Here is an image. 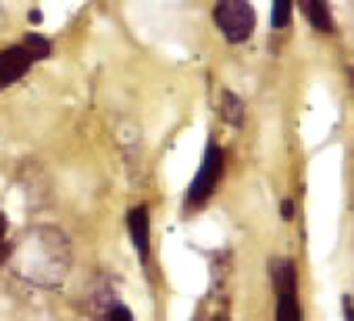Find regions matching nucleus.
I'll return each instance as SVG.
<instances>
[{
  "label": "nucleus",
  "instance_id": "nucleus-6",
  "mask_svg": "<svg viewBox=\"0 0 354 321\" xmlns=\"http://www.w3.org/2000/svg\"><path fill=\"white\" fill-rule=\"evenodd\" d=\"M127 234L131 240V246L138 255V261L144 269H148L152 259V219L146 205L131 207L125 217Z\"/></svg>",
  "mask_w": 354,
  "mask_h": 321
},
{
  "label": "nucleus",
  "instance_id": "nucleus-4",
  "mask_svg": "<svg viewBox=\"0 0 354 321\" xmlns=\"http://www.w3.org/2000/svg\"><path fill=\"white\" fill-rule=\"evenodd\" d=\"M213 19L219 32L232 44L250 40L257 28V13L248 0H217Z\"/></svg>",
  "mask_w": 354,
  "mask_h": 321
},
{
  "label": "nucleus",
  "instance_id": "nucleus-8",
  "mask_svg": "<svg viewBox=\"0 0 354 321\" xmlns=\"http://www.w3.org/2000/svg\"><path fill=\"white\" fill-rule=\"evenodd\" d=\"M221 115L234 127H242V123H244V115H246L244 102L230 90H225L221 96Z\"/></svg>",
  "mask_w": 354,
  "mask_h": 321
},
{
  "label": "nucleus",
  "instance_id": "nucleus-11",
  "mask_svg": "<svg viewBox=\"0 0 354 321\" xmlns=\"http://www.w3.org/2000/svg\"><path fill=\"white\" fill-rule=\"evenodd\" d=\"M11 255V244L7 240V217L0 213V265L9 261Z\"/></svg>",
  "mask_w": 354,
  "mask_h": 321
},
{
  "label": "nucleus",
  "instance_id": "nucleus-2",
  "mask_svg": "<svg viewBox=\"0 0 354 321\" xmlns=\"http://www.w3.org/2000/svg\"><path fill=\"white\" fill-rule=\"evenodd\" d=\"M53 44L42 34H28L19 44L0 51V90L21 82L36 63L48 59Z\"/></svg>",
  "mask_w": 354,
  "mask_h": 321
},
{
  "label": "nucleus",
  "instance_id": "nucleus-3",
  "mask_svg": "<svg viewBox=\"0 0 354 321\" xmlns=\"http://www.w3.org/2000/svg\"><path fill=\"white\" fill-rule=\"evenodd\" d=\"M223 169H225V154H223V148L215 142V140H209L205 152H203V158H201V165H198V172L194 174L188 190H186V201H184V207L188 211H196L201 207H205L219 182H221V176H223Z\"/></svg>",
  "mask_w": 354,
  "mask_h": 321
},
{
  "label": "nucleus",
  "instance_id": "nucleus-12",
  "mask_svg": "<svg viewBox=\"0 0 354 321\" xmlns=\"http://www.w3.org/2000/svg\"><path fill=\"white\" fill-rule=\"evenodd\" d=\"M283 215H286L288 219L292 217V205H290V203H283Z\"/></svg>",
  "mask_w": 354,
  "mask_h": 321
},
{
  "label": "nucleus",
  "instance_id": "nucleus-5",
  "mask_svg": "<svg viewBox=\"0 0 354 321\" xmlns=\"http://www.w3.org/2000/svg\"><path fill=\"white\" fill-rule=\"evenodd\" d=\"M273 284L277 294L275 321H302L296 269L288 259H279L273 263Z\"/></svg>",
  "mask_w": 354,
  "mask_h": 321
},
{
  "label": "nucleus",
  "instance_id": "nucleus-9",
  "mask_svg": "<svg viewBox=\"0 0 354 321\" xmlns=\"http://www.w3.org/2000/svg\"><path fill=\"white\" fill-rule=\"evenodd\" d=\"M292 19V0H273L271 26L273 30H283Z\"/></svg>",
  "mask_w": 354,
  "mask_h": 321
},
{
  "label": "nucleus",
  "instance_id": "nucleus-1",
  "mask_svg": "<svg viewBox=\"0 0 354 321\" xmlns=\"http://www.w3.org/2000/svg\"><path fill=\"white\" fill-rule=\"evenodd\" d=\"M9 263L19 279L50 290L61 286L71 271V242L55 226H34L17 244H11Z\"/></svg>",
  "mask_w": 354,
  "mask_h": 321
},
{
  "label": "nucleus",
  "instance_id": "nucleus-7",
  "mask_svg": "<svg viewBox=\"0 0 354 321\" xmlns=\"http://www.w3.org/2000/svg\"><path fill=\"white\" fill-rule=\"evenodd\" d=\"M304 15L310 21V26L319 32H331L333 30V21H331V13L329 7L323 3V0H304Z\"/></svg>",
  "mask_w": 354,
  "mask_h": 321
},
{
  "label": "nucleus",
  "instance_id": "nucleus-10",
  "mask_svg": "<svg viewBox=\"0 0 354 321\" xmlns=\"http://www.w3.org/2000/svg\"><path fill=\"white\" fill-rule=\"evenodd\" d=\"M102 321H136V319H133V313L129 311L127 304L113 300V302H109V304L104 306Z\"/></svg>",
  "mask_w": 354,
  "mask_h": 321
}]
</instances>
